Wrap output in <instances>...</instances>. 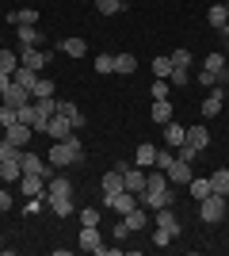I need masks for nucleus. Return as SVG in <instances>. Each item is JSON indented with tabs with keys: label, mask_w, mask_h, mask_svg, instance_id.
Listing matches in <instances>:
<instances>
[{
	"label": "nucleus",
	"mask_w": 229,
	"mask_h": 256,
	"mask_svg": "<svg viewBox=\"0 0 229 256\" xmlns=\"http://www.w3.org/2000/svg\"><path fill=\"white\" fill-rule=\"evenodd\" d=\"M23 168H19V160H4V168H0V180L4 184H19Z\"/></svg>",
	"instance_id": "72a5a7b5"
},
{
	"label": "nucleus",
	"mask_w": 229,
	"mask_h": 256,
	"mask_svg": "<svg viewBox=\"0 0 229 256\" xmlns=\"http://www.w3.org/2000/svg\"><path fill=\"white\" fill-rule=\"evenodd\" d=\"M80 214V226H99V210L96 206H84V210H76Z\"/></svg>",
	"instance_id": "37998d69"
},
{
	"label": "nucleus",
	"mask_w": 229,
	"mask_h": 256,
	"mask_svg": "<svg viewBox=\"0 0 229 256\" xmlns=\"http://www.w3.org/2000/svg\"><path fill=\"white\" fill-rule=\"evenodd\" d=\"M19 157H23L19 146H11L8 138H0V160H19Z\"/></svg>",
	"instance_id": "58836bf2"
},
{
	"label": "nucleus",
	"mask_w": 229,
	"mask_h": 256,
	"mask_svg": "<svg viewBox=\"0 0 229 256\" xmlns=\"http://www.w3.org/2000/svg\"><path fill=\"white\" fill-rule=\"evenodd\" d=\"M218 34H226V42H229V23H226V27H222V31Z\"/></svg>",
	"instance_id": "603ef678"
},
{
	"label": "nucleus",
	"mask_w": 229,
	"mask_h": 256,
	"mask_svg": "<svg viewBox=\"0 0 229 256\" xmlns=\"http://www.w3.org/2000/svg\"><path fill=\"white\" fill-rule=\"evenodd\" d=\"M8 84H11V76H8V73H0V96L8 92Z\"/></svg>",
	"instance_id": "3c124183"
},
{
	"label": "nucleus",
	"mask_w": 229,
	"mask_h": 256,
	"mask_svg": "<svg viewBox=\"0 0 229 256\" xmlns=\"http://www.w3.org/2000/svg\"><path fill=\"white\" fill-rule=\"evenodd\" d=\"M122 237H130V226H126V218H122V222H115V241H122Z\"/></svg>",
	"instance_id": "09e8293b"
},
{
	"label": "nucleus",
	"mask_w": 229,
	"mask_h": 256,
	"mask_svg": "<svg viewBox=\"0 0 229 256\" xmlns=\"http://www.w3.org/2000/svg\"><path fill=\"white\" fill-rule=\"evenodd\" d=\"M15 69H19V54L15 50H8V46H0V73H15Z\"/></svg>",
	"instance_id": "a878e982"
},
{
	"label": "nucleus",
	"mask_w": 229,
	"mask_h": 256,
	"mask_svg": "<svg viewBox=\"0 0 229 256\" xmlns=\"http://www.w3.org/2000/svg\"><path fill=\"white\" fill-rule=\"evenodd\" d=\"M19 50H34V46H46V34L38 27H19Z\"/></svg>",
	"instance_id": "2eb2a0df"
},
{
	"label": "nucleus",
	"mask_w": 229,
	"mask_h": 256,
	"mask_svg": "<svg viewBox=\"0 0 229 256\" xmlns=\"http://www.w3.org/2000/svg\"><path fill=\"white\" fill-rule=\"evenodd\" d=\"M103 206L115 214H130L134 206H138V195L134 192H119V195H103Z\"/></svg>",
	"instance_id": "0eeeda50"
},
{
	"label": "nucleus",
	"mask_w": 229,
	"mask_h": 256,
	"mask_svg": "<svg viewBox=\"0 0 229 256\" xmlns=\"http://www.w3.org/2000/svg\"><path fill=\"white\" fill-rule=\"evenodd\" d=\"M115 73L119 76L138 73V58H134V54H115Z\"/></svg>",
	"instance_id": "5701e85b"
},
{
	"label": "nucleus",
	"mask_w": 229,
	"mask_h": 256,
	"mask_svg": "<svg viewBox=\"0 0 229 256\" xmlns=\"http://www.w3.org/2000/svg\"><path fill=\"white\" fill-rule=\"evenodd\" d=\"M207 23L214 27V31H222V27L229 23V16H226V4H214V8L207 12Z\"/></svg>",
	"instance_id": "7c9ffc66"
},
{
	"label": "nucleus",
	"mask_w": 229,
	"mask_h": 256,
	"mask_svg": "<svg viewBox=\"0 0 229 256\" xmlns=\"http://www.w3.org/2000/svg\"><path fill=\"white\" fill-rule=\"evenodd\" d=\"M153 222L161 226V230H168L172 237H180V230H184L180 218H176V206H161V210H153Z\"/></svg>",
	"instance_id": "1a4fd4ad"
},
{
	"label": "nucleus",
	"mask_w": 229,
	"mask_h": 256,
	"mask_svg": "<svg viewBox=\"0 0 229 256\" xmlns=\"http://www.w3.org/2000/svg\"><path fill=\"white\" fill-rule=\"evenodd\" d=\"M176 157H180V160H187V164H191V160L199 157V150H191V146H187V142H184V146L176 150Z\"/></svg>",
	"instance_id": "49530a36"
},
{
	"label": "nucleus",
	"mask_w": 229,
	"mask_h": 256,
	"mask_svg": "<svg viewBox=\"0 0 229 256\" xmlns=\"http://www.w3.org/2000/svg\"><path fill=\"white\" fill-rule=\"evenodd\" d=\"M84 50H88L84 38H61V54L65 58H84Z\"/></svg>",
	"instance_id": "cd10ccee"
},
{
	"label": "nucleus",
	"mask_w": 229,
	"mask_h": 256,
	"mask_svg": "<svg viewBox=\"0 0 229 256\" xmlns=\"http://www.w3.org/2000/svg\"><path fill=\"white\" fill-rule=\"evenodd\" d=\"M11 122H15V107H8V104H0V126L8 130Z\"/></svg>",
	"instance_id": "c03bdc74"
},
{
	"label": "nucleus",
	"mask_w": 229,
	"mask_h": 256,
	"mask_svg": "<svg viewBox=\"0 0 229 256\" xmlns=\"http://www.w3.org/2000/svg\"><path fill=\"white\" fill-rule=\"evenodd\" d=\"M187 146H191V150H199V153H203V150H207V146H210V130H207V122H195V126H187Z\"/></svg>",
	"instance_id": "9b49d317"
},
{
	"label": "nucleus",
	"mask_w": 229,
	"mask_h": 256,
	"mask_svg": "<svg viewBox=\"0 0 229 256\" xmlns=\"http://www.w3.org/2000/svg\"><path fill=\"white\" fill-rule=\"evenodd\" d=\"M99 248H103L99 226H80V252H99Z\"/></svg>",
	"instance_id": "f8f14e48"
},
{
	"label": "nucleus",
	"mask_w": 229,
	"mask_h": 256,
	"mask_svg": "<svg viewBox=\"0 0 229 256\" xmlns=\"http://www.w3.org/2000/svg\"><path fill=\"white\" fill-rule=\"evenodd\" d=\"M226 16H229V0H226Z\"/></svg>",
	"instance_id": "864d4df0"
},
{
	"label": "nucleus",
	"mask_w": 229,
	"mask_h": 256,
	"mask_svg": "<svg viewBox=\"0 0 229 256\" xmlns=\"http://www.w3.org/2000/svg\"><path fill=\"white\" fill-rule=\"evenodd\" d=\"M96 12L99 16H119V12H126V0H96Z\"/></svg>",
	"instance_id": "f704fd0d"
},
{
	"label": "nucleus",
	"mask_w": 229,
	"mask_h": 256,
	"mask_svg": "<svg viewBox=\"0 0 229 256\" xmlns=\"http://www.w3.org/2000/svg\"><path fill=\"white\" fill-rule=\"evenodd\" d=\"M187 138V126H180V122H164V142L172 146V150H180Z\"/></svg>",
	"instance_id": "6ab92c4d"
},
{
	"label": "nucleus",
	"mask_w": 229,
	"mask_h": 256,
	"mask_svg": "<svg viewBox=\"0 0 229 256\" xmlns=\"http://www.w3.org/2000/svg\"><path fill=\"white\" fill-rule=\"evenodd\" d=\"M34 111H38V118H50V115H57V100L54 96H46V100H34Z\"/></svg>",
	"instance_id": "c9c22d12"
},
{
	"label": "nucleus",
	"mask_w": 229,
	"mask_h": 256,
	"mask_svg": "<svg viewBox=\"0 0 229 256\" xmlns=\"http://www.w3.org/2000/svg\"><path fill=\"white\" fill-rule=\"evenodd\" d=\"M46 62H54V54L46 50V46H34V50H23L19 54V65H27V69H34V73H42Z\"/></svg>",
	"instance_id": "20e7f679"
},
{
	"label": "nucleus",
	"mask_w": 229,
	"mask_h": 256,
	"mask_svg": "<svg viewBox=\"0 0 229 256\" xmlns=\"http://www.w3.org/2000/svg\"><path fill=\"white\" fill-rule=\"evenodd\" d=\"M11 203H15V199H11V192H4V188H0V210H11Z\"/></svg>",
	"instance_id": "8fccbe9b"
},
{
	"label": "nucleus",
	"mask_w": 229,
	"mask_h": 256,
	"mask_svg": "<svg viewBox=\"0 0 229 256\" xmlns=\"http://www.w3.org/2000/svg\"><path fill=\"white\" fill-rule=\"evenodd\" d=\"M168 73H172V58H168V54L153 58V76H157V80H168Z\"/></svg>",
	"instance_id": "2f4dec72"
},
{
	"label": "nucleus",
	"mask_w": 229,
	"mask_h": 256,
	"mask_svg": "<svg viewBox=\"0 0 229 256\" xmlns=\"http://www.w3.org/2000/svg\"><path fill=\"white\" fill-rule=\"evenodd\" d=\"M172 241H176V237L168 234V230H161V226L153 230V245H157V248H168V245H172Z\"/></svg>",
	"instance_id": "ea45409f"
},
{
	"label": "nucleus",
	"mask_w": 229,
	"mask_h": 256,
	"mask_svg": "<svg viewBox=\"0 0 229 256\" xmlns=\"http://www.w3.org/2000/svg\"><path fill=\"white\" fill-rule=\"evenodd\" d=\"M153 122H172V104L168 100H153Z\"/></svg>",
	"instance_id": "c85d7f7f"
},
{
	"label": "nucleus",
	"mask_w": 229,
	"mask_h": 256,
	"mask_svg": "<svg viewBox=\"0 0 229 256\" xmlns=\"http://www.w3.org/2000/svg\"><path fill=\"white\" fill-rule=\"evenodd\" d=\"M164 176H168V184H191V176H195V172H191V164H187V160L176 157L172 164L164 168Z\"/></svg>",
	"instance_id": "ddd939ff"
},
{
	"label": "nucleus",
	"mask_w": 229,
	"mask_h": 256,
	"mask_svg": "<svg viewBox=\"0 0 229 256\" xmlns=\"http://www.w3.org/2000/svg\"><path fill=\"white\" fill-rule=\"evenodd\" d=\"M0 100H4L8 107H23V104H31V92H27V88H19L15 80H11V84H8V92H4Z\"/></svg>",
	"instance_id": "a211bd4d"
},
{
	"label": "nucleus",
	"mask_w": 229,
	"mask_h": 256,
	"mask_svg": "<svg viewBox=\"0 0 229 256\" xmlns=\"http://www.w3.org/2000/svg\"><path fill=\"white\" fill-rule=\"evenodd\" d=\"M57 111H61V115H65V118H73V126H76V130L84 126V111H80V107H76V104H69V100H61V104H57Z\"/></svg>",
	"instance_id": "bb28decb"
},
{
	"label": "nucleus",
	"mask_w": 229,
	"mask_h": 256,
	"mask_svg": "<svg viewBox=\"0 0 229 256\" xmlns=\"http://www.w3.org/2000/svg\"><path fill=\"white\" fill-rule=\"evenodd\" d=\"M187 192H191V199L199 203V199H207V195L214 192V188H210V180H207V176H191V184H187Z\"/></svg>",
	"instance_id": "b1692460"
},
{
	"label": "nucleus",
	"mask_w": 229,
	"mask_h": 256,
	"mask_svg": "<svg viewBox=\"0 0 229 256\" xmlns=\"http://www.w3.org/2000/svg\"><path fill=\"white\" fill-rule=\"evenodd\" d=\"M0 252H4V241H0Z\"/></svg>",
	"instance_id": "5fc2aeb1"
},
{
	"label": "nucleus",
	"mask_w": 229,
	"mask_h": 256,
	"mask_svg": "<svg viewBox=\"0 0 229 256\" xmlns=\"http://www.w3.org/2000/svg\"><path fill=\"white\" fill-rule=\"evenodd\" d=\"M31 134H34V130L27 126V122H11V126L4 130V138H8L11 146H19V150H27V142H31Z\"/></svg>",
	"instance_id": "4468645a"
},
{
	"label": "nucleus",
	"mask_w": 229,
	"mask_h": 256,
	"mask_svg": "<svg viewBox=\"0 0 229 256\" xmlns=\"http://www.w3.org/2000/svg\"><path fill=\"white\" fill-rule=\"evenodd\" d=\"M50 210H54V218H69V214H76L73 195H57V199H50Z\"/></svg>",
	"instance_id": "4be33fe9"
},
{
	"label": "nucleus",
	"mask_w": 229,
	"mask_h": 256,
	"mask_svg": "<svg viewBox=\"0 0 229 256\" xmlns=\"http://www.w3.org/2000/svg\"><path fill=\"white\" fill-rule=\"evenodd\" d=\"M57 195H73V180H69V176H54V180H50L46 199H57Z\"/></svg>",
	"instance_id": "412c9836"
},
{
	"label": "nucleus",
	"mask_w": 229,
	"mask_h": 256,
	"mask_svg": "<svg viewBox=\"0 0 229 256\" xmlns=\"http://www.w3.org/2000/svg\"><path fill=\"white\" fill-rule=\"evenodd\" d=\"M46 176H34V172H23L19 176V192L27 195V199H38V195H46Z\"/></svg>",
	"instance_id": "6e6552de"
},
{
	"label": "nucleus",
	"mask_w": 229,
	"mask_h": 256,
	"mask_svg": "<svg viewBox=\"0 0 229 256\" xmlns=\"http://www.w3.org/2000/svg\"><path fill=\"white\" fill-rule=\"evenodd\" d=\"M229 58H226V54H207V62H203V69H210V73H214V76H218V84L222 88H226L229 84Z\"/></svg>",
	"instance_id": "9d476101"
},
{
	"label": "nucleus",
	"mask_w": 229,
	"mask_h": 256,
	"mask_svg": "<svg viewBox=\"0 0 229 256\" xmlns=\"http://www.w3.org/2000/svg\"><path fill=\"white\" fill-rule=\"evenodd\" d=\"M172 160H176V157H172L168 150H157V164H153V168H161V172H164L168 164H172Z\"/></svg>",
	"instance_id": "a18cd8bd"
},
{
	"label": "nucleus",
	"mask_w": 229,
	"mask_h": 256,
	"mask_svg": "<svg viewBox=\"0 0 229 256\" xmlns=\"http://www.w3.org/2000/svg\"><path fill=\"white\" fill-rule=\"evenodd\" d=\"M168 58H172V65H180V69H191V62H195L191 50H176V54H168Z\"/></svg>",
	"instance_id": "79ce46f5"
},
{
	"label": "nucleus",
	"mask_w": 229,
	"mask_h": 256,
	"mask_svg": "<svg viewBox=\"0 0 229 256\" xmlns=\"http://www.w3.org/2000/svg\"><path fill=\"white\" fill-rule=\"evenodd\" d=\"M199 84L203 88H218V76L210 73V69H203V73H199Z\"/></svg>",
	"instance_id": "de8ad7c7"
},
{
	"label": "nucleus",
	"mask_w": 229,
	"mask_h": 256,
	"mask_svg": "<svg viewBox=\"0 0 229 256\" xmlns=\"http://www.w3.org/2000/svg\"><path fill=\"white\" fill-rule=\"evenodd\" d=\"M99 188H103V195H119V192H126V180H122V172L119 168H111L103 180H99Z\"/></svg>",
	"instance_id": "dca6fc26"
},
{
	"label": "nucleus",
	"mask_w": 229,
	"mask_h": 256,
	"mask_svg": "<svg viewBox=\"0 0 229 256\" xmlns=\"http://www.w3.org/2000/svg\"><path fill=\"white\" fill-rule=\"evenodd\" d=\"M92 65H96V73H99V76L115 73V54H99V58H96V62H92Z\"/></svg>",
	"instance_id": "e433bc0d"
},
{
	"label": "nucleus",
	"mask_w": 229,
	"mask_h": 256,
	"mask_svg": "<svg viewBox=\"0 0 229 256\" xmlns=\"http://www.w3.org/2000/svg\"><path fill=\"white\" fill-rule=\"evenodd\" d=\"M38 76H42V73H34V69H27V65H19V69L11 73V80H15V84H19V88H27V92H31Z\"/></svg>",
	"instance_id": "393cba45"
},
{
	"label": "nucleus",
	"mask_w": 229,
	"mask_h": 256,
	"mask_svg": "<svg viewBox=\"0 0 229 256\" xmlns=\"http://www.w3.org/2000/svg\"><path fill=\"white\" fill-rule=\"evenodd\" d=\"M122 218H126V226H130V234H138V230L149 226V210H145V206H134V210L122 214Z\"/></svg>",
	"instance_id": "aec40b11"
},
{
	"label": "nucleus",
	"mask_w": 229,
	"mask_h": 256,
	"mask_svg": "<svg viewBox=\"0 0 229 256\" xmlns=\"http://www.w3.org/2000/svg\"><path fill=\"white\" fill-rule=\"evenodd\" d=\"M134 164H138V168H153V164H157V146H153V142H142L138 153H134Z\"/></svg>",
	"instance_id": "f3484780"
},
{
	"label": "nucleus",
	"mask_w": 229,
	"mask_h": 256,
	"mask_svg": "<svg viewBox=\"0 0 229 256\" xmlns=\"http://www.w3.org/2000/svg\"><path fill=\"white\" fill-rule=\"evenodd\" d=\"M187 80H191V69H180V65H172V73H168V84H172V88H184Z\"/></svg>",
	"instance_id": "4c0bfd02"
},
{
	"label": "nucleus",
	"mask_w": 229,
	"mask_h": 256,
	"mask_svg": "<svg viewBox=\"0 0 229 256\" xmlns=\"http://www.w3.org/2000/svg\"><path fill=\"white\" fill-rule=\"evenodd\" d=\"M57 88H54V80L50 76H38L34 80V88H31V100H46V96H54Z\"/></svg>",
	"instance_id": "c756f323"
},
{
	"label": "nucleus",
	"mask_w": 229,
	"mask_h": 256,
	"mask_svg": "<svg viewBox=\"0 0 229 256\" xmlns=\"http://www.w3.org/2000/svg\"><path fill=\"white\" fill-rule=\"evenodd\" d=\"M168 92H172V84H168V80H153V88H149L153 100H168Z\"/></svg>",
	"instance_id": "a19ab883"
},
{
	"label": "nucleus",
	"mask_w": 229,
	"mask_h": 256,
	"mask_svg": "<svg viewBox=\"0 0 229 256\" xmlns=\"http://www.w3.org/2000/svg\"><path fill=\"white\" fill-rule=\"evenodd\" d=\"M76 160H84V146H80L76 134H69L65 142H54V146H50V164H54V168H69Z\"/></svg>",
	"instance_id": "f257e3e1"
},
{
	"label": "nucleus",
	"mask_w": 229,
	"mask_h": 256,
	"mask_svg": "<svg viewBox=\"0 0 229 256\" xmlns=\"http://www.w3.org/2000/svg\"><path fill=\"white\" fill-rule=\"evenodd\" d=\"M19 168H23V172H34V176H46V180H54V164H50V160H42L38 153H27V150H23Z\"/></svg>",
	"instance_id": "7ed1b4c3"
},
{
	"label": "nucleus",
	"mask_w": 229,
	"mask_h": 256,
	"mask_svg": "<svg viewBox=\"0 0 229 256\" xmlns=\"http://www.w3.org/2000/svg\"><path fill=\"white\" fill-rule=\"evenodd\" d=\"M199 218H203V222H207V226L222 222V218H226V195L210 192L207 199H199Z\"/></svg>",
	"instance_id": "f03ea898"
},
{
	"label": "nucleus",
	"mask_w": 229,
	"mask_h": 256,
	"mask_svg": "<svg viewBox=\"0 0 229 256\" xmlns=\"http://www.w3.org/2000/svg\"><path fill=\"white\" fill-rule=\"evenodd\" d=\"M210 188L229 199V168H218V172H214V176H210Z\"/></svg>",
	"instance_id": "473e14b6"
},
{
	"label": "nucleus",
	"mask_w": 229,
	"mask_h": 256,
	"mask_svg": "<svg viewBox=\"0 0 229 256\" xmlns=\"http://www.w3.org/2000/svg\"><path fill=\"white\" fill-rule=\"evenodd\" d=\"M222 107H226V88H207V100H203V118H218Z\"/></svg>",
	"instance_id": "423d86ee"
},
{
	"label": "nucleus",
	"mask_w": 229,
	"mask_h": 256,
	"mask_svg": "<svg viewBox=\"0 0 229 256\" xmlns=\"http://www.w3.org/2000/svg\"><path fill=\"white\" fill-rule=\"evenodd\" d=\"M73 130H76V126H73V118H65V115H61V111L46 118V134H50V138H54V142H65L69 134H73Z\"/></svg>",
	"instance_id": "39448f33"
}]
</instances>
